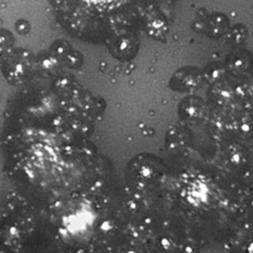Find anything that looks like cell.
I'll return each instance as SVG.
<instances>
[{"instance_id": "cell-1", "label": "cell", "mask_w": 253, "mask_h": 253, "mask_svg": "<svg viewBox=\"0 0 253 253\" xmlns=\"http://www.w3.org/2000/svg\"><path fill=\"white\" fill-rule=\"evenodd\" d=\"M135 0H51L63 23L78 34L94 32L110 23Z\"/></svg>"}, {"instance_id": "cell-2", "label": "cell", "mask_w": 253, "mask_h": 253, "mask_svg": "<svg viewBox=\"0 0 253 253\" xmlns=\"http://www.w3.org/2000/svg\"><path fill=\"white\" fill-rule=\"evenodd\" d=\"M28 230V217L22 209L21 202L11 200L7 211L0 221V245L4 249H20Z\"/></svg>"}, {"instance_id": "cell-3", "label": "cell", "mask_w": 253, "mask_h": 253, "mask_svg": "<svg viewBox=\"0 0 253 253\" xmlns=\"http://www.w3.org/2000/svg\"><path fill=\"white\" fill-rule=\"evenodd\" d=\"M33 71V56L26 49L11 52L2 60V73L12 84H21L29 79Z\"/></svg>"}, {"instance_id": "cell-4", "label": "cell", "mask_w": 253, "mask_h": 253, "mask_svg": "<svg viewBox=\"0 0 253 253\" xmlns=\"http://www.w3.org/2000/svg\"><path fill=\"white\" fill-rule=\"evenodd\" d=\"M13 38L7 30L0 29V62L12 52Z\"/></svg>"}]
</instances>
